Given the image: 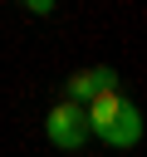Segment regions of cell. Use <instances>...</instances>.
Masks as SVG:
<instances>
[{"mask_svg": "<svg viewBox=\"0 0 147 157\" xmlns=\"http://www.w3.org/2000/svg\"><path fill=\"white\" fill-rule=\"evenodd\" d=\"M83 123L88 137H103L108 147H137L142 137V118L123 93H98L93 103H83Z\"/></svg>", "mask_w": 147, "mask_h": 157, "instance_id": "6da1fadb", "label": "cell"}, {"mask_svg": "<svg viewBox=\"0 0 147 157\" xmlns=\"http://www.w3.org/2000/svg\"><path fill=\"white\" fill-rule=\"evenodd\" d=\"M44 132H49V142L54 147H64V152H78L83 142H88V123H83V108L78 103H54L49 108V118H44Z\"/></svg>", "mask_w": 147, "mask_h": 157, "instance_id": "7a4b0ae2", "label": "cell"}, {"mask_svg": "<svg viewBox=\"0 0 147 157\" xmlns=\"http://www.w3.org/2000/svg\"><path fill=\"white\" fill-rule=\"evenodd\" d=\"M98 93H118V69H108V64H98V69H78L74 78H69V103H93Z\"/></svg>", "mask_w": 147, "mask_h": 157, "instance_id": "3957f363", "label": "cell"}]
</instances>
